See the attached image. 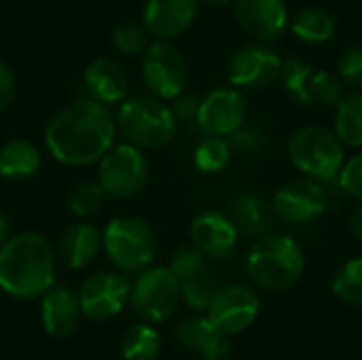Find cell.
I'll use <instances>...</instances> for the list:
<instances>
[{"label": "cell", "mask_w": 362, "mask_h": 360, "mask_svg": "<svg viewBox=\"0 0 362 360\" xmlns=\"http://www.w3.org/2000/svg\"><path fill=\"white\" fill-rule=\"evenodd\" d=\"M117 121L108 104L83 98L62 108L45 127V146L51 157L70 168L100 161L115 144Z\"/></svg>", "instance_id": "cell-1"}, {"label": "cell", "mask_w": 362, "mask_h": 360, "mask_svg": "<svg viewBox=\"0 0 362 360\" xmlns=\"http://www.w3.org/2000/svg\"><path fill=\"white\" fill-rule=\"evenodd\" d=\"M55 280V252L36 231H23L0 248V289L17 299L42 297Z\"/></svg>", "instance_id": "cell-2"}, {"label": "cell", "mask_w": 362, "mask_h": 360, "mask_svg": "<svg viewBox=\"0 0 362 360\" xmlns=\"http://www.w3.org/2000/svg\"><path fill=\"white\" fill-rule=\"evenodd\" d=\"M246 272L259 289L282 293L301 280L305 257L291 236H261L246 257Z\"/></svg>", "instance_id": "cell-3"}, {"label": "cell", "mask_w": 362, "mask_h": 360, "mask_svg": "<svg viewBox=\"0 0 362 360\" xmlns=\"http://www.w3.org/2000/svg\"><path fill=\"white\" fill-rule=\"evenodd\" d=\"M115 121L127 142L146 149L165 146L176 136L178 127L174 110L163 104V100L146 93H136L119 102Z\"/></svg>", "instance_id": "cell-4"}, {"label": "cell", "mask_w": 362, "mask_h": 360, "mask_svg": "<svg viewBox=\"0 0 362 360\" xmlns=\"http://www.w3.org/2000/svg\"><path fill=\"white\" fill-rule=\"evenodd\" d=\"M288 159L305 176L316 182H337L346 161V144L337 134L322 125H305L288 140Z\"/></svg>", "instance_id": "cell-5"}, {"label": "cell", "mask_w": 362, "mask_h": 360, "mask_svg": "<svg viewBox=\"0 0 362 360\" xmlns=\"http://www.w3.org/2000/svg\"><path fill=\"white\" fill-rule=\"evenodd\" d=\"M102 246L108 261L123 274H140L155 259V236L151 227L134 216L112 219L104 233Z\"/></svg>", "instance_id": "cell-6"}, {"label": "cell", "mask_w": 362, "mask_h": 360, "mask_svg": "<svg viewBox=\"0 0 362 360\" xmlns=\"http://www.w3.org/2000/svg\"><path fill=\"white\" fill-rule=\"evenodd\" d=\"M151 176L146 155L132 142L112 144L100 159L98 182L117 199H129L138 195Z\"/></svg>", "instance_id": "cell-7"}, {"label": "cell", "mask_w": 362, "mask_h": 360, "mask_svg": "<svg viewBox=\"0 0 362 360\" xmlns=\"http://www.w3.org/2000/svg\"><path fill=\"white\" fill-rule=\"evenodd\" d=\"M178 301L180 282L170 267H146L132 284L129 303L142 323H163L174 314Z\"/></svg>", "instance_id": "cell-8"}, {"label": "cell", "mask_w": 362, "mask_h": 360, "mask_svg": "<svg viewBox=\"0 0 362 360\" xmlns=\"http://www.w3.org/2000/svg\"><path fill=\"white\" fill-rule=\"evenodd\" d=\"M142 79L159 100H176L187 87V62L170 40H155L142 53Z\"/></svg>", "instance_id": "cell-9"}, {"label": "cell", "mask_w": 362, "mask_h": 360, "mask_svg": "<svg viewBox=\"0 0 362 360\" xmlns=\"http://www.w3.org/2000/svg\"><path fill=\"white\" fill-rule=\"evenodd\" d=\"M282 62L284 59L272 45L252 42L231 55L227 64V76L231 87L240 91H261L280 79Z\"/></svg>", "instance_id": "cell-10"}, {"label": "cell", "mask_w": 362, "mask_h": 360, "mask_svg": "<svg viewBox=\"0 0 362 360\" xmlns=\"http://www.w3.org/2000/svg\"><path fill=\"white\" fill-rule=\"evenodd\" d=\"M261 299L246 284H229L216 291L208 306V320L227 337L244 333L259 316Z\"/></svg>", "instance_id": "cell-11"}, {"label": "cell", "mask_w": 362, "mask_h": 360, "mask_svg": "<svg viewBox=\"0 0 362 360\" xmlns=\"http://www.w3.org/2000/svg\"><path fill=\"white\" fill-rule=\"evenodd\" d=\"M129 293L132 284L123 274L95 272L83 282L76 297L83 316L100 323L117 316L125 308V303H129Z\"/></svg>", "instance_id": "cell-12"}, {"label": "cell", "mask_w": 362, "mask_h": 360, "mask_svg": "<svg viewBox=\"0 0 362 360\" xmlns=\"http://www.w3.org/2000/svg\"><path fill=\"white\" fill-rule=\"evenodd\" d=\"M329 206V195L312 178L291 180L280 187L272 199L274 214L288 225H308L318 221Z\"/></svg>", "instance_id": "cell-13"}, {"label": "cell", "mask_w": 362, "mask_h": 360, "mask_svg": "<svg viewBox=\"0 0 362 360\" xmlns=\"http://www.w3.org/2000/svg\"><path fill=\"white\" fill-rule=\"evenodd\" d=\"M233 15L244 34L257 42H276L291 25L286 0H233Z\"/></svg>", "instance_id": "cell-14"}, {"label": "cell", "mask_w": 362, "mask_h": 360, "mask_svg": "<svg viewBox=\"0 0 362 360\" xmlns=\"http://www.w3.org/2000/svg\"><path fill=\"white\" fill-rule=\"evenodd\" d=\"M197 125L208 136L229 138L246 121V100L235 87H218L199 100Z\"/></svg>", "instance_id": "cell-15"}, {"label": "cell", "mask_w": 362, "mask_h": 360, "mask_svg": "<svg viewBox=\"0 0 362 360\" xmlns=\"http://www.w3.org/2000/svg\"><path fill=\"white\" fill-rule=\"evenodd\" d=\"M189 236L193 246L210 259H225L229 257L240 240V229L233 223V219L208 210L199 212L189 227Z\"/></svg>", "instance_id": "cell-16"}, {"label": "cell", "mask_w": 362, "mask_h": 360, "mask_svg": "<svg viewBox=\"0 0 362 360\" xmlns=\"http://www.w3.org/2000/svg\"><path fill=\"white\" fill-rule=\"evenodd\" d=\"M197 8V0H146L142 21L148 34L159 40H174L193 25Z\"/></svg>", "instance_id": "cell-17"}, {"label": "cell", "mask_w": 362, "mask_h": 360, "mask_svg": "<svg viewBox=\"0 0 362 360\" xmlns=\"http://www.w3.org/2000/svg\"><path fill=\"white\" fill-rule=\"evenodd\" d=\"M174 339L180 348L197 352L204 360H225L231 352L229 337L212 327L208 318H189L174 329Z\"/></svg>", "instance_id": "cell-18"}, {"label": "cell", "mask_w": 362, "mask_h": 360, "mask_svg": "<svg viewBox=\"0 0 362 360\" xmlns=\"http://www.w3.org/2000/svg\"><path fill=\"white\" fill-rule=\"evenodd\" d=\"M85 87L89 91V98L102 102V104H119L127 98L129 79L123 66L112 57H98L93 59L83 74Z\"/></svg>", "instance_id": "cell-19"}, {"label": "cell", "mask_w": 362, "mask_h": 360, "mask_svg": "<svg viewBox=\"0 0 362 360\" xmlns=\"http://www.w3.org/2000/svg\"><path fill=\"white\" fill-rule=\"evenodd\" d=\"M81 316L83 312L78 306V297L72 291L64 286H51L42 295L40 320L42 329L51 337H68L76 329Z\"/></svg>", "instance_id": "cell-20"}, {"label": "cell", "mask_w": 362, "mask_h": 360, "mask_svg": "<svg viewBox=\"0 0 362 360\" xmlns=\"http://www.w3.org/2000/svg\"><path fill=\"white\" fill-rule=\"evenodd\" d=\"M102 250V236L89 223L68 225L57 240V257L70 269H83Z\"/></svg>", "instance_id": "cell-21"}, {"label": "cell", "mask_w": 362, "mask_h": 360, "mask_svg": "<svg viewBox=\"0 0 362 360\" xmlns=\"http://www.w3.org/2000/svg\"><path fill=\"white\" fill-rule=\"evenodd\" d=\"M274 208L261 193L240 191L231 199V219L238 229H244L252 236H265L274 223Z\"/></svg>", "instance_id": "cell-22"}, {"label": "cell", "mask_w": 362, "mask_h": 360, "mask_svg": "<svg viewBox=\"0 0 362 360\" xmlns=\"http://www.w3.org/2000/svg\"><path fill=\"white\" fill-rule=\"evenodd\" d=\"M40 168V151L34 142L15 138L0 146V176L13 182L32 178Z\"/></svg>", "instance_id": "cell-23"}, {"label": "cell", "mask_w": 362, "mask_h": 360, "mask_svg": "<svg viewBox=\"0 0 362 360\" xmlns=\"http://www.w3.org/2000/svg\"><path fill=\"white\" fill-rule=\"evenodd\" d=\"M293 34L305 42V45H322L327 40L333 38L337 23L335 17L320 6H308L303 11H299L295 17H291V25Z\"/></svg>", "instance_id": "cell-24"}, {"label": "cell", "mask_w": 362, "mask_h": 360, "mask_svg": "<svg viewBox=\"0 0 362 360\" xmlns=\"http://www.w3.org/2000/svg\"><path fill=\"white\" fill-rule=\"evenodd\" d=\"M333 132L346 146L362 149V91L346 93L335 106Z\"/></svg>", "instance_id": "cell-25"}, {"label": "cell", "mask_w": 362, "mask_h": 360, "mask_svg": "<svg viewBox=\"0 0 362 360\" xmlns=\"http://www.w3.org/2000/svg\"><path fill=\"white\" fill-rule=\"evenodd\" d=\"M314 72H316V68L310 66L308 62H303L299 57H288L282 62L278 81L282 83V89L286 91V95L291 100H295L301 106H310V104H314V100H312Z\"/></svg>", "instance_id": "cell-26"}, {"label": "cell", "mask_w": 362, "mask_h": 360, "mask_svg": "<svg viewBox=\"0 0 362 360\" xmlns=\"http://www.w3.org/2000/svg\"><path fill=\"white\" fill-rule=\"evenodd\" d=\"M159 333L148 323L129 327L121 339V354L125 360H155L159 356Z\"/></svg>", "instance_id": "cell-27"}, {"label": "cell", "mask_w": 362, "mask_h": 360, "mask_svg": "<svg viewBox=\"0 0 362 360\" xmlns=\"http://www.w3.org/2000/svg\"><path fill=\"white\" fill-rule=\"evenodd\" d=\"M231 161V144L227 138L208 136L204 138L193 153V163L204 174H218Z\"/></svg>", "instance_id": "cell-28"}, {"label": "cell", "mask_w": 362, "mask_h": 360, "mask_svg": "<svg viewBox=\"0 0 362 360\" xmlns=\"http://www.w3.org/2000/svg\"><path fill=\"white\" fill-rule=\"evenodd\" d=\"M333 295L348 306H362V257L339 265L331 282Z\"/></svg>", "instance_id": "cell-29"}, {"label": "cell", "mask_w": 362, "mask_h": 360, "mask_svg": "<svg viewBox=\"0 0 362 360\" xmlns=\"http://www.w3.org/2000/svg\"><path fill=\"white\" fill-rule=\"evenodd\" d=\"M218 280L216 274L210 267H204L199 274H195L193 278L180 282V299L195 312L208 310L212 297L218 291Z\"/></svg>", "instance_id": "cell-30"}, {"label": "cell", "mask_w": 362, "mask_h": 360, "mask_svg": "<svg viewBox=\"0 0 362 360\" xmlns=\"http://www.w3.org/2000/svg\"><path fill=\"white\" fill-rule=\"evenodd\" d=\"M106 197H108V193L102 189L100 182H83V185L74 187L72 193L68 195V208L74 216L87 219V216H93L104 210Z\"/></svg>", "instance_id": "cell-31"}, {"label": "cell", "mask_w": 362, "mask_h": 360, "mask_svg": "<svg viewBox=\"0 0 362 360\" xmlns=\"http://www.w3.org/2000/svg\"><path fill=\"white\" fill-rule=\"evenodd\" d=\"M348 93V85L339 72L316 70L312 79V100L320 106H337Z\"/></svg>", "instance_id": "cell-32"}, {"label": "cell", "mask_w": 362, "mask_h": 360, "mask_svg": "<svg viewBox=\"0 0 362 360\" xmlns=\"http://www.w3.org/2000/svg\"><path fill=\"white\" fill-rule=\"evenodd\" d=\"M112 45L123 55H142L148 47V30L136 21L121 23L112 32Z\"/></svg>", "instance_id": "cell-33"}, {"label": "cell", "mask_w": 362, "mask_h": 360, "mask_svg": "<svg viewBox=\"0 0 362 360\" xmlns=\"http://www.w3.org/2000/svg\"><path fill=\"white\" fill-rule=\"evenodd\" d=\"M337 185L348 197L362 202V149L352 157H346L337 176Z\"/></svg>", "instance_id": "cell-34"}, {"label": "cell", "mask_w": 362, "mask_h": 360, "mask_svg": "<svg viewBox=\"0 0 362 360\" xmlns=\"http://www.w3.org/2000/svg\"><path fill=\"white\" fill-rule=\"evenodd\" d=\"M206 267V257L195 248H180L170 263V272L178 278V282H185L189 278H193L195 274H199Z\"/></svg>", "instance_id": "cell-35"}, {"label": "cell", "mask_w": 362, "mask_h": 360, "mask_svg": "<svg viewBox=\"0 0 362 360\" xmlns=\"http://www.w3.org/2000/svg\"><path fill=\"white\" fill-rule=\"evenodd\" d=\"M339 76L352 91H362V47H352L344 51L337 66Z\"/></svg>", "instance_id": "cell-36"}, {"label": "cell", "mask_w": 362, "mask_h": 360, "mask_svg": "<svg viewBox=\"0 0 362 360\" xmlns=\"http://www.w3.org/2000/svg\"><path fill=\"white\" fill-rule=\"evenodd\" d=\"M233 142H235L238 146L250 151V153H259V151L265 146L267 138H265V132H263L261 127H257V125H242V127L233 134Z\"/></svg>", "instance_id": "cell-37"}, {"label": "cell", "mask_w": 362, "mask_h": 360, "mask_svg": "<svg viewBox=\"0 0 362 360\" xmlns=\"http://www.w3.org/2000/svg\"><path fill=\"white\" fill-rule=\"evenodd\" d=\"M197 108H199V100L193 95H178L176 104H174V117L176 121H195L197 119Z\"/></svg>", "instance_id": "cell-38"}, {"label": "cell", "mask_w": 362, "mask_h": 360, "mask_svg": "<svg viewBox=\"0 0 362 360\" xmlns=\"http://www.w3.org/2000/svg\"><path fill=\"white\" fill-rule=\"evenodd\" d=\"M15 95V76L6 64L0 62V112L13 102Z\"/></svg>", "instance_id": "cell-39"}, {"label": "cell", "mask_w": 362, "mask_h": 360, "mask_svg": "<svg viewBox=\"0 0 362 360\" xmlns=\"http://www.w3.org/2000/svg\"><path fill=\"white\" fill-rule=\"evenodd\" d=\"M348 225H350V231H352V236L358 240L362 244V202H358L356 206H354V210L350 212V221H348Z\"/></svg>", "instance_id": "cell-40"}, {"label": "cell", "mask_w": 362, "mask_h": 360, "mask_svg": "<svg viewBox=\"0 0 362 360\" xmlns=\"http://www.w3.org/2000/svg\"><path fill=\"white\" fill-rule=\"evenodd\" d=\"M8 238H11V236H8V221H6L4 214H0V248L4 246V242H6Z\"/></svg>", "instance_id": "cell-41"}, {"label": "cell", "mask_w": 362, "mask_h": 360, "mask_svg": "<svg viewBox=\"0 0 362 360\" xmlns=\"http://www.w3.org/2000/svg\"><path fill=\"white\" fill-rule=\"evenodd\" d=\"M208 4H214V6H225V4H229V2H233V0H206Z\"/></svg>", "instance_id": "cell-42"}]
</instances>
